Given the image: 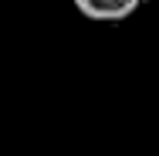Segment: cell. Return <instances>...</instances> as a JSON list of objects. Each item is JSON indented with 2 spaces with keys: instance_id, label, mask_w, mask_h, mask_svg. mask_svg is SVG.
I'll return each mask as SVG.
<instances>
[{
  "instance_id": "cell-1",
  "label": "cell",
  "mask_w": 159,
  "mask_h": 156,
  "mask_svg": "<svg viewBox=\"0 0 159 156\" xmlns=\"http://www.w3.org/2000/svg\"><path fill=\"white\" fill-rule=\"evenodd\" d=\"M88 21H125L139 10V0H71Z\"/></svg>"
}]
</instances>
